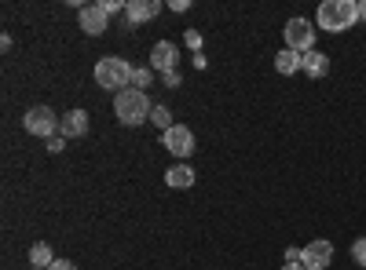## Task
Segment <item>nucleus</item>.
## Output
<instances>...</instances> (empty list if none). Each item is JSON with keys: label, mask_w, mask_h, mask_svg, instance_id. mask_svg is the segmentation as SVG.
<instances>
[{"label": "nucleus", "mask_w": 366, "mask_h": 270, "mask_svg": "<svg viewBox=\"0 0 366 270\" xmlns=\"http://www.w3.org/2000/svg\"><path fill=\"white\" fill-rule=\"evenodd\" d=\"M359 22V0H322L315 11V26L322 33H345Z\"/></svg>", "instance_id": "f257e3e1"}, {"label": "nucleus", "mask_w": 366, "mask_h": 270, "mask_svg": "<svg viewBox=\"0 0 366 270\" xmlns=\"http://www.w3.org/2000/svg\"><path fill=\"white\" fill-rule=\"evenodd\" d=\"M150 110H154V103H150L147 92H139V88H125V92L114 95V117L125 128H136V125L150 121Z\"/></svg>", "instance_id": "f03ea898"}, {"label": "nucleus", "mask_w": 366, "mask_h": 270, "mask_svg": "<svg viewBox=\"0 0 366 270\" xmlns=\"http://www.w3.org/2000/svg\"><path fill=\"white\" fill-rule=\"evenodd\" d=\"M96 84L107 88V92H114V95L125 92V88H132V66L117 55H103L96 63Z\"/></svg>", "instance_id": "7ed1b4c3"}, {"label": "nucleus", "mask_w": 366, "mask_h": 270, "mask_svg": "<svg viewBox=\"0 0 366 270\" xmlns=\"http://www.w3.org/2000/svg\"><path fill=\"white\" fill-rule=\"evenodd\" d=\"M59 125H63V117H59L51 106H29L26 117H22V128L29 135H41V139H55Z\"/></svg>", "instance_id": "20e7f679"}, {"label": "nucleus", "mask_w": 366, "mask_h": 270, "mask_svg": "<svg viewBox=\"0 0 366 270\" xmlns=\"http://www.w3.org/2000/svg\"><path fill=\"white\" fill-rule=\"evenodd\" d=\"M315 22H308V19H290L286 22V29H282V37H286V48H293V51H300V55H308V51H315Z\"/></svg>", "instance_id": "39448f33"}, {"label": "nucleus", "mask_w": 366, "mask_h": 270, "mask_svg": "<svg viewBox=\"0 0 366 270\" xmlns=\"http://www.w3.org/2000/svg\"><path fill=\"white\" fill-rule=\"evenodd\" d=\"M162 146L169 150L172 157H191L194 154V132L187 128V125H172L169 132H162Z\"/></svg>", "instance_id": "423d86ee"}, {"label": "nucleus", "mask_w": 366, "mask_h": 270, "mask_svg": "<svg viewBox=\"0 0 366 270\" xmlns=\"http://www.w3.org/2000/svg\"><path fill=\"white\" fill-rule=\"evenodd\" d=\"M150 70L154 73H172V70H179V48L172 44V41H158L154 48H150Z\"/></svg>", "instance_id": "0eeeda50"}, {"label": "nucleus", "mask_w": 366, "mask_h": 270, "mask_svg": "<svg viewBox=\"0 0 366 270\" xmlns=\"http://www.w3.org/2000/svg\"><path fill=\"white\" fill-rule=\"evenodd\" d=\"M300 263H304V270H326L333 263V245L326 242V237L308 242V245L300 249Z\"/></svg>", "instance_id": "6e6552de"}, {"label": "nucleus", "mask_w": 366, "mask_h": 270, "mask_svg": "<svg viewBox=\"0 0 366 270\" xmlns=\"http://www.w3.org/2000/svg\"><path fill=\"white\" fill-rule=\"evenodd\" d=\"M81 29L88 37H103L110 29V11L103 4H84L81 8Z\"/></svg>", "instance_id": "1a4fd4ad"}, {"label": "nucleus", "mask_w": 366, "mask_h": 270, "mask_svg": "<svg viewBox=\"0 0 366 270\" xmlns=\"http://www.w3.org/2000/svg\"><path fill=\"white\" fill-rule=\"evenodd\" d=\"M162 15V4L158 0H125V19L129 26H139V22H150Z\"/></svg>", "instance_id": "9d476101"}, {"label": "nucleus", "mask_w": 366, "mask_h": 270, "mask_svg": "<svg viewBox=\"0 0 366 270\" xmlns=\"http://www.w3.org/2000/svg\"><path fill=\"white\" fill-rule=\"evenodd\" d=\"M59 135H63V139H81V135H88V113H84V110H70V113H63Z\"/></svg>", "instance_id": "9b49d317"}, {"label": "nucleus", "mask_w": 366, "mask_h": 270, "mask_svg": "<svg viewBox=\"0 0 366 270\" xmlns=\"http://www.w3.org/2000/svg\"><path fill=\"white\" fill-rule=\"evenodd\" d=\"M300 70L308 73L312 81L326 77V73H330V55H326V51H319V48H315V51H308V55H304V63H300Z\"/></svg>", "instance_id": "f8f14e48"}, {"label": "nucleus", "mask_w": 366, "mask_h": 270, "mask_svg": "<svg viewBox=\"0 0 366 270\" xmlns=\"http://www.w3.org/2000/svg\"><path fill=\"white\" fill-rule=\"evenodd\" d=\"M165 183H169L172 190H191V187H194V168H191V165H172V168L165 172Z\"/></svg>", "instance_id": "ddd939ff"}, {"label": "nucleus", "mask_w": 366, "mask_h": 270, "mask_svg": "<svg viewBox=\"0 0 366 270\" xmlns=\"http://www.w3.org/2000/svg\"><path fill=\"white\" fill-rule=\"evenodd\" d=\"M300 63H304V55H300V51H293V48H282L279 55H274V70H279L282 77L300 73Z\"/></svg>", "instance_id": "4468645a"}, {"label": "nucleus", "mask_w": 366, "mask_h": 270, "mask_svg": "<svg viewBox=\"0 0 366 270\" xmlns=\"http://www.w3.org/2000/svg\"><path fill=\"white\" fill-rule=\"evenodd\" d=\"M29 263H34V266H41V270H48V266L55 263V256H51V245H44V242L29 245Z\"/></svg>", "instance_id": "2eb2a0df"}, {"label": "nucleus", "mask_w": 366, "mask_h": 270, "mask_svg": "<svg viewBox=\"0 0 366 270\" xmlns=\"http://www.w3.org/2000/svg\"><path fill=\"white\" fill-rule=\"evenodd\" d=\"M150 121H154L162 132H169V128H172V113H169V106H154V110H150Z\"/></svg>", "instance_id": "dca6fc26"}, {"label": "nucleus", "mask_w": 366, "mask_h": 270, "mask_svg": "<svg viewBox=\"0 0 366 270\" xmlns=\"http://www.w3.org/2000/svg\"><path fill=\"white\" fill-rule=\"evenodd\" d=\"M150 81H154V70H150V66H132V88H139V92H143Z\"/></svg>", "instance_id": "f3484780"}, {"label": "nucleus", "mask_w": 366, "mask_h": 270, "mask_svg": "<svg viewBox=\"0 0 366 270\" xmlns=\"http://www.w3.org/2000/svg\"><path fill=\"white\" fill-rule=\"evenodd\" d=\"M352 259H355V263L366 270V237H359V242L352 245Z\"/></svg>", "instance_id": "a211bd4d"}, {"label": "nucleus", "mask_w": 366, "mask_h": 270, "mask_svg": "<svg viewBox=\"0 0 366 270\" xmlns=\"http://www.w3.org/2000/svg\"><path fill=\"white\" fill-rule=\"evenodd\" d=\"M183 41H187V48H191L194 55H202V33H198V29H187V33H183Z\"/></svg>", "instance_id": "6ab92c4d"}, {"label": "nucleus", "mask_w": 366, "mask_h": 270, "mask_svg": "<svg viewBox=\"0 0 366 270\" xmlns=\"http://www.w3.org/2000/svg\"><path fill=\"white\" fill-rule=\"evenodd\" d=\"M48 150H51V154H63V150H66V139H63V135L48 139Z\"/></svg>", "instance_id": "aec40b11"}, {"label": "nucleus", "mask_w": 366, "mask_h": 270, "mask_svg": "<svg viewBox=\"0 0 366 270\" xmlns=\"http://www.w3.org/2000/svg\"><path fill=\"white\" fill-rule=\"evenodd\" d=\"M48 270H77V263H70V259H55Z\"/></svg>", "instance_id": "412c9836"}, {"label": "nucleus", "mask_w": 366, "mask_h": 270, "mask_svg": "<svg viewBox=\"0 0 366 270\" xmlns=\"http://www.w3.org/2000/svg\"><path fill=\"white\" fill-rule=\"evenodd\" d=\"M165 88H179V70H172V73H165Z\"/></svg>", "instance_id": "4be33fe9"}, {"label": "nucleus", "mask_w": 366, "mask_h": 270, "mask_svg": "<svg viewBox=\"0 0 366 270\" xmlns=\"http://www.w3.org/2000/svg\"><path fill=\"white\" fill-rule=\"evenodd\" d=\"M103 8L114 15V11H125V4H117V0H103Z\"/></svg>", "instance_id": "5701e85b"}, {"label": "nucleus", "mask_w": 366, "mask_h": 270, "mask_svg": "<svg viewBox=\"0 0 366 270\" xmlns=\"http://www.w3.org/2000/svg\"><path fill=\"white\" fill-rule=\"evenodd\" d=\"M286 263H300V249L290 245V249H286Z\"/></svg>", "instance_id": "b1692460"}, {"label": "nucleus", "mask_w": 366, "mask_h": 270, "mask_svg": "<svg viewBox=\"0 0 366 270\" xmlns=\"http://www.w3.org/2000/svg\"><path fill=\"white\" fill-rule=\"evenodd\" d=\"M169 8H172V11H187L191 4H187V0H169Z\"/></svg>", "instance_id": "393cba45"}, {"label": "nucleus", "mask_w": 366, "mask_h": 270, "mask_svg": "<svg viewBox=\"0 0 366 270\" xmlns=\"http://www.w3.org/2000/svg\"><path fill=\"white\" fill-rule=\"evenodd\" d=\"M359 22H366V0H359Z\"/></svg>", "instance_id": "a878e982"}, {"label": "nucleus", "mask_w": 366, "mask_h": 270, "mask_svg": "<svg viewBox=\"0 0 366 270\" xmlns=\"http://www.w3.org/2000/svg\"><path fill=\"white\" fill-rule=\"evenodd\" d=\"M282 270H304V263H282Z\"/></svg>", "instance_id": "bb28decb"}, {"label": "nucleus", "mask_w": 366, "mask_h": 270, "mask_svg": "<svg viewBox=\"0 0 366 270\" xmlns=\"http://www.w3.org/2000/svg\"><path fill=\"white\" fill-rule=\"evenodd\" d=\"M34 270H41V266H34Z\"/></svg>", "instance_id": "cd10ccee"}]
</instances>
